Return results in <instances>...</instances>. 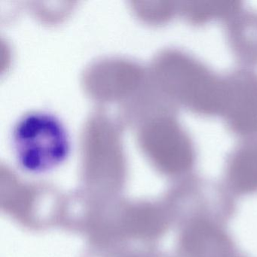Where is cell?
Returning a JSON list of instances; mask_svg holds the SVG:
<instances>
[{"label": "cell", "instance_id": "obj_5", "mask_svg": "<svg viewBox=\"0 0 257 257\" xmlns=\"http://www.w3.org/2000/svg\"><path fill=\"white\" fill-rule=\"evenodd\" d=\"M227 43L243 67L257 66V10L242 8L225 24Z\"/></svg>", "mask_w": 257, "mask_h": 257}, {"label": "cell", "instance_id": "obj_2", "mask_svg": "<svg viewBox=\"0 0 257 257\" xmlns=\"http://www.w3.org/2000/svg\"><path fill=\"white\" fill-rule=\"evenodd\" d=\"M13 156L27 172L41 174L56 169L70 156L71 141L65 124L51 112H28L11 134Z\"/></svg>", "mask_w": 257, "mask_h": 257}, {"label": "cell", "instance_id": "obj_6", "mask_svg": "<svg viewBox=\"0 0 257 257\" xmlns=\"http://www.w3.org/2000/svg\"><path fill=\"white\" fill-rule=\"evenodd\" d=\"M226 175L240 193L257 192V138L239 141L228 156Z\"/></svg>", "mask_w": 257, "mask_h": 257}, {"label": "cell", "instance_id": "obj_3", "mask_svg": "<svg viewBox=\"0 0 257 257\" xmlns=\"http://www.w3.org/2000/svg\"><path fill=\"white\" fill-rule=\"evenodd\" d=\"M220 116L240 139L257 138V71L240 66L224 75Z\"/></svg>", "mask_w": 257, "mask_h": 257}, {"label": "cell", "instance_id": "obj_4", "mask_svg": "<svg viewBox=\"0 0 257 257\" xmlns=\"http://www.w3.org/2000/svg\"><path fill=\"white\" fill-rule=\"evenodd\" d=\"M156 150L161 163L171 172H188L195 165V141L189 131L173 117L158 124Z\"/></svg>", "mask_w": 257, "mask_h": 257}, {"label": "cell", "instance_id": "obj_8", "mask_svg": "<svg viewBox=\"0 0 257 257\" xmlns=\"http://www.w3.org/2000/svg\"><path fill=\"white\" fill-rule=\"evenodd\" d=\"M242 8L240 1L187 0L179 5V13L190 25L202 26L213 21L225 24Z\"/></svg>", "mask_w": 257, "mask_h": 257}, {"label": "cell", "instance_id": "obj_7", "mask_svg": "<svg viewBox=\"0 0 257 257\" xmlns=\"http://www.w3.org/2000/svg\"><path fill=\"white\" fill-rule=\"evenodd\" d=\"M230 244L221 230L206 221L192 222L183 236V246L189 257H228Z\"/></svg>", "mask_w": 257, "mask_h": 257}, {"label": "cell", "instance_id": "obj_1", "mask_svg": "<svg viewBox=\"0 0 257 257\" xmlns=\"http://www.w3.org/2000/svg\"><path fill=\"white\" fill-rule=\"evenodd\" d=\"M161 71L174 101L202 116L220 115L224 75L188 52L172 50L163 55Z\"/></svg>", "mask_w": 257, "mask_h": 257}]
</instances>
